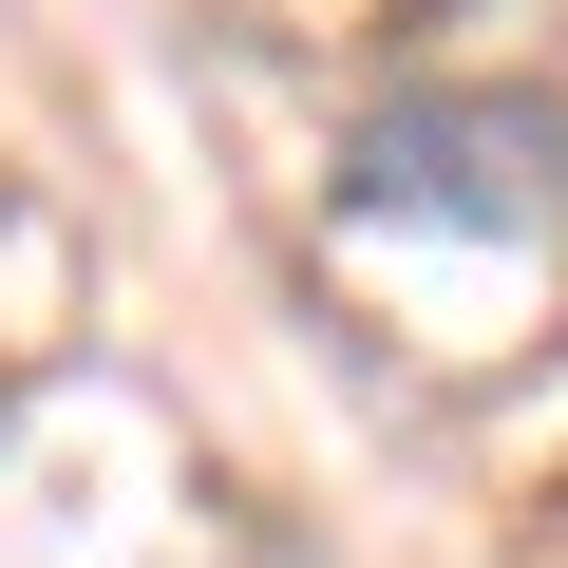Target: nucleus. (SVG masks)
I'll use <instances>...</instances> for the list:
<instances>
[{"label":"nucleus","instance_id":"obj_1","mask_svg":"<svg viewBox=\"0 0 568 568\" xmlns=\"http://www.w3.org/2000/svg\"><path fill=\"white\" fill-rule=\"evenodd\" d=\"M342 209H361V227L530 246V227H568V114H549V95H379V114L342 133Z\"/></svg>","mask_w":568,"mask_h":568}]
</instances>
